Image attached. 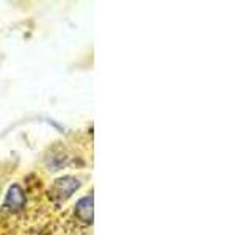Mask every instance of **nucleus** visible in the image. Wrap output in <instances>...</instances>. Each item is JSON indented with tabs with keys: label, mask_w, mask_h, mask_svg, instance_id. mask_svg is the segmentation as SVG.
Returning <instances> with one entry per match:
<instances>
[{
	"label": "nucleus",
	"mask_w": 251,
	"mask_h": 235,
	"mask_svg": "<svg viewBox=\"0 0 251 235\" xmlns=\"http://www.w3.org/2000/svg\"><path fill=\"white\" fill-rule=\"evenodd\" d=\"M82 182L78 177H74V176H65L58 180H55V184L52 187V196L57 201H63L65 202L66 199H69L71 196H73L78 188H80Z\"/></svg>",
	"instance_id": "obj_1"
},
{
	"label": "nucleus",
	"mask_w": 251,
	"mask_h": 235,
	"mask_svg": "<svg viewBox=\"0 0 251 235\" xmlns=\"http://www.w3.org/2000/svg\"><path fill=\"white\" fill-rule=\"evenodd\" d=\"M94 204H93V194L83 196L77 202H75V215L85 224H91L93 223V216H94Z\"/></svg>",
	"instance_id": "obj_3"
},
{
	"label": "nucleus",
	"mask_w": 251,
	"mask_h": 235,
	"mask_svg": "<svg viewBox=\"0 0 251 235\" xmlns=\"http://www.w3.org/2000/svg\"><path fill=\"white\" fill-rule=\"evenodd\" d=\"M25 206V194L19 185H11L5 198V207L10 212H19Z\"/></svg>",
	"instance_id": "obj_2"
}]
</instances>
